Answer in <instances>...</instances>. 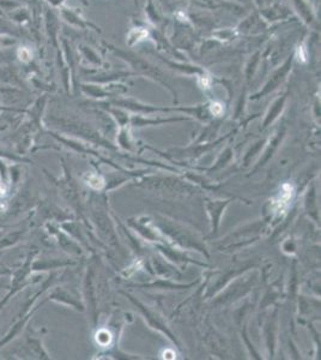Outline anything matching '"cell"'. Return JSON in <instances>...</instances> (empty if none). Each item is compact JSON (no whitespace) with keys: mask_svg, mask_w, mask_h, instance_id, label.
<instances>
[{"mask_svg":"<svg viewBox=\"0 0 321 360\" xmlns=\"http://www.w3.org/2000/svg\"><path fill=\"white\" fill-rule=\"evenodd\" d=\"M291 1H293L294 8L301 17L303 22H306L309 25L315 22V13L311 4H309V0H291Z\"/></svg>","mask_w":321,"mask_h":360,"instance_id":"obj_1","label":"cell"},{"mask_svg":"<svg viewBox=\"0 0 321 360\" xmlns=\"http://www.w3.org/2000/svg\"><path fill=\"white\" fill-rule=\"evenodd\" d=\"M293 191L294 188L289 184H284L282 187V192L279 194V197L277 198L275 202H273V208H275L276 211L278 212H284L287 210V208L289 206V202L293 197Z\"/></svg>","mask_w":321,"mask_h":360,"instance_id":"obj_2","label":"cell"},{"mask_svg":"<svg viewBox=\"0 0 321 360\" xmlns=\"http://www.w3.org/2000/svg\"><path fill=\"white\" fill-rule=\"evenodd\" d=\"M149 36L148 29L141 28V26H137V28H132L127 35V45L129 47H133L140 41L145 40Z\"/></svg>","mask_w":321,"mask_h":360,"instance_id":"obj_3","label":"cell"},{"mask_svg":"<svg viewBox=\"0 0 321 360\" xmlns=\"http://www.w3.org/2000/svg\"><path fill=\"white\" fill-rule=\"evenodd\" d=\"M238 34H240V32L237 31V29L234 28V29H223V30L220 29V30L214 31L212 35L216 37V40L223 41V42H228V41H232L235 37H237Z\"/></svg>","mask_w":321,"mask_h":360,"instance_id":"obj_4","label":"cell"},{"mask_svg":"<svg viewBox=\"0 0 321 360\" xmlns=\"http://www.w3.org/2000/svg\"><path fill=\"white\" fill-rule=\"evenodd\" d=\"M87 182L89 186L96 188V190H101V188L105 186V180H103L102 177L96 176V174H89Z\"/></svg>","mask_w":321,"mask_h":360,"instance_id":"obj_5","label":"cell"},{"mask_svg":"<svg viewBox=\"0 0 321 360\" xmlns=\"http://www.w3.org/2000/svg\"><path fill=\"white\" fill-rule=\"evenodd\" d=\"M96 340L100 345H102V346H107L111 341V334L109 332H107V330H101V332L97 333Z\"/></svg>","mask_w":321,"mask_h":360,"instance_id":"obj_6","label":"cell"},{"mask_svg":"<svg viewBox=\"0 0 321 360\" xmlns=\"http://www.w3.org/2000/svg\"><path fill=\"white\" fill-rule=\"evenodd\" d=\"M18 57L22 61H29L31 59V52L26 47H20L18 51Z\"/></svg>","mask_w":321,"mask_h":360,"instance_id":"obj_7","label":"cell"},{"mask_svg":"<svg viewBox=\"0 0 321 360\" xmlns=\"http://www.w3.org/2000/svg\"><path fill=\"white\" fill-rule=\"evenodd\" d=\"M210 110L214 116H220L223 112V106L219 102H212Z\"/></svg>","mask_w":321,"mask_h":360,"instance_id":"obj_8","label":"cell"},{"mask_svg":"<svg viewBox=\"0 0 321 360\" xmlns=\"http://www.w3.org/2000/svg\"><path fill=\"white\" fill-rule=\"evenodd\" d=\"M163 357L167 359H174L175 358V353H174L173 351H167V352H164Z\"/></svg>","mask_w":321,"mask_h":360,"instance_id":"obj_9","label":"cell"}]
</instances>
